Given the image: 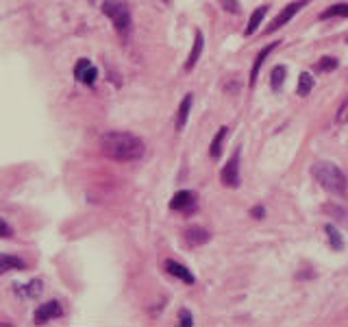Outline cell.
Returning <instances> with one entry per match:
<instances>
[{
    "label": "cell",
    "instance_id": "17",
    "mask_svg": "<svg viewBox=\"0 0 348 327\" xmlns=\"http://www.w3.org/2000/svg\"><path fill=\"white\" fill-rule=\"evenodd\" d=\"M285 74H287V68H285V65H274V70H272V74H270V85H272L274 92H279L281 88H283Z\"/></svg>",
    "mask_w": 348,
    "mask_h": 327
},
{
    "label": "cell",
    "instance_id": "25",
    "mask_svg": "<svg viewBox=\"0 0 348 327\" xmlns=\"http://www.w3.org/2000/svg\"><path fill=\"white\" fill-rule=\"evenodd\" d=\"M253 216H255V218H261V216H264V207L257 205V207L253 209Z\"/></svg>",
    "mask_w": 348,
    "mask_h": 327
},
{
    "label": "cell",
    "instance_id": "23",
    "mask_svg": "<svg viewBox=\"0 0 348 327\" xmlns=\"http://www.w3.org/2000/svg\"><path fill=\"white\" fill-rule=\"evenodd\" d=\"M179 318H181V325H185V327H192V325H194V316H192V312L185 310V307H183V310L179 312Z\"/></svg>",
    "mask_w": 348,
    "mask_h": 327
},
{
    "label": "cell",
    "instance_id": "9",
    "mask_svg": "<svg viewBox=\"0 0 348 327\" xmlns=\"http://www.w3.org/2000/svg\"><path fill=\"white\" fill-rule=\"evenodd\" d=\"M209 238H211V233H209L207 229H202V227H189V229H185V240H187V244H192V247L207 244Z\"/></svg>",
    "mask_w": 348,
    "mask_h": 327
},
{
    "label": "cell",
    "instance_id": "1",
    "mask_svg": "<svg viewBox=\"0 0 348 327\" xmlns=\"http://www.w3.org/2000/svg\"><path fill=\"white\" fill-rule=\"evenodd\" d=\"M100 150L109 159L115 161H137L144 157V142L133 133L124 131H109L100 137Z\"/></svg>",
    "mask_w": 348,
    "mask_h": 327
},
{
    "label": "cell",
    "instance_id": "18",
    "mask_svg": "<svg viewBox=\"0 0 348 327\" xmlns=\"http://www.w3.org/2000/svg\"><path fill=\"white\" fill-rule=\"evenodd\" d=\"M313 76L309 72H303V74L298 76V96H309L311 90H313Z\"/></svg>",
    "mask_w": 348,
    "mask_h": 327
},
{
    "label": "cell",
    "instance_id": "2",
    "mask_svg": "<svg viewBox=\"0 0 348 327\" xmlns=\"http://www.w3.org/2000/svg\"><path fill=\"white\" fill-rule=\"evenodd\" d=\"M311 173L318 179L320 186H322L329 194H335V196H344L346 194V177H344L342 170L335 166V164L318 161L316 166L311 168Z\"/></svg>",
    "mask_w": 348,
    "mask_h": 327
},
{
    "label": "cell",
    "instance_id": "4",
    "mask_svg": "<svg viewBox=\"0 0 348 327\" xmlns=\"http://www.w3.org/2000/svg\"><path fill=\"white\" fill-rule=\"evenodd\" d=\"M307 3H309V0H296V3L287 5L285 9L281 11L279 16H277V18H274L272 22H270V26H268V29H266V33H274V31H279L281 26H285V24L290 22V20H292L294 16H296V13H298L300 9H303V7H305Z\"/></svg>",
    "mask_w": 348,
    "mask_h": 327
},
{
    "label": "cell",
    "instance_id": "7",
    "mask_svg": "<svg viewBox=\"0 0 348 327\" xmlns=\"http://www.w3.org/2000/svg\"><path fill=\"white\" fill-rule=\"evenodd\" d=\"M63 314L61 305L57 301H48V303H42L35 310V323H46V320H52V318H59Z\"/></svg>",
    "mask_w": 348,
    "mask_h": 327
},
{
    "label": "cell",
    "instance_id": "12",
    "mask_svg": "<svg viewBox=\"0 0 348 327\" xmlns=\"http://www.w3.org/2000/svg\"><path fill=\"white\" fill-rule=\"evenodd\" d=\"M166 271H168L170 275H174V277H179L181 281H185V284H194V275L189 273L183 264H179V262L168 260V262H166Z\"/></svg>",
    "mask_w": 348,
    "mask_h": 327
},
{
    "label": "cell",
    "instance_id": "3",
    "mask_svg": "<svg viewBox=\"0 0 348 327\" xmlns=\"http://www.w3.org/2000/svg\"><path fill=\"white\" fill-rule=\"evenodd\" d=\"M102 11H104V16L113 22L115 31L120 33V35H129L131 33V11L122 0H104Z\"/></svg>",
    "mask_w": 348,
    "mask_h": 327
},
{
    "label": "cell",
    "instance_id": "11",
    "mask_svg": "<svg viewBox=\"0 0 348 327\" xmlns=\"http://www.w3.org/2000/svg\"><path fill=\"white\" fill-rule=\"evenodd\" d=\"M202 46H205V37H202V31H196V37H194L192 52H189V57H187V61H185V70H194L196 61H198V59H200Z\"/></svg>",
    "mask_w": 348,
    "mask_h": 327
},
{
    "label": "cell",
    "instance_id": "15",
    "mask_svg": "<svg viewBox=\"0 0 348 327\" xmlns=\"http://www.w3.org/2000/svg\"><path fill=\"white\" fill-rule=\"evenodd\" d=\"M266 11H268V7H266V5L257 7V9L253 11L251 20H248V26H246V31H244V35H246V37H248V35H253V33L259 29V24H261V20H264V16H266Z\"/></svg>",
    "mask_w": 348,
    "mask_h": 327
},
{
    "label": "cell",
    "instance_id": "8",
    "mask_svg": "<svg viewBox=\"0 0 348 327\" xmlns=\"http://www.w3.org/2000/svg\"><path fill=\"white\" fill-rule=\"evenodd\" d=\"M194 205H196V196L192 192H187V190H181V192H176L172 196V201H170V207L179 209V212H192Z\"/></svg>",
    "mask_w": 348,
    "mask_h": 327
},
{
    "label": "cell",
    "instance_id": "10",
    "mask_svg": "<svg viewBox=\"0 0 348 327\" xmlns=\"http://www.w3.org/2000/svg\"><path fill=\"white\" fill-rule=\"evenodd\" d=\"M279 46V42H272V44H268L266 48H261L259 50V55L257 59H255V63H253V70H251V88H255V83H257V76H259V68H261V63L268 59V55L274 50Z\"/></svg>",
    "mask_w": 348,
    "mask_h": 327
},
{
    "label": "cell",
    "instance_id": "21",
    "mask_svg": "<svg viewBox=\"0 0 348 327\" xmlns=\"http://www.w3.org/2000/svg\"><path fill=\"white\" fill-rule=\"evenodd\" d=\"M316 72H329V70H335L337 68V59L335 57H322L320 61L313 65Z\"/></svg>",
    "mask_w": 348,
    "mask_h": 327
},
{
    "label": "cell",
    "instance_id": "24",
    "mask_svg": "<svg viewBox=\"0 0 348 327\" xmlns=\"http://www.w3.org/2000/svg\"><path fill=\"white\" fill-rule=\"evenodd\" d=\"M0 235H3V238H5V235H11V227L7 225L5 220H0Z\"/></svg>",
    "mask_w": 348,
    "mask_h": 327
},
{
    "label": "cell",
    "instance_id": "14",
    "mask_svg": "<svg viewBox=\"0 0 348 327\" xmlns=\"http://www.w3.org/2000/svg\"><path fill=\"white\" fill-rule=\"evenodd\" d=\"M192 103H194V96L192 94H185V98L181 101L179 105V114H176V129H183L187 122V116H189V109H192Z\"/></svg>",
    "mask_w": 348,
    "mask_h": 327
},
{
    "label": "cell",
    "instance_id": "22",
    "mask_svg": "<svg viewBox=\"0 0 348 327\" xmlns=\"http://www.w3.org/2000/svg\"><path fill=\"white\" fill-rule=\"evenodd\" d=\"M220 5H222V9L228 11V13H240V3L238 0H220Z\"/></svg>",
    "mask_w": 348,
    "mask_h": 327
},
{
    "label": "cell",
    "instance_id": "13",
    "mask_svg": "<svg viewBox=\"0 0 348 327\" xmlns=\"http://www.w3.org/2000/svg\"><path fill=\"white\" fill-rule=\"evenodd\" d=\"M26 268V262L16 258V255H7V253H0V273H7V271H24Z\"/></svg>",
    "mask_w": 348,
    "mask_h": 327
},
{
    "label": "cell",
    "instance_id": "5",
    "mask_svg": "<svg viewBox=\"0 0 348 327\" xmlns=\"http://www.w3.org/2000/svg\"><path fill=\"white\" fill-rule=\"evenodd\" d=\"M220 179H222V186L224 188H238L240 186V150L228 159L226 166L222 168Z\"/></svg>",
    "mask_w": 348,
    "mask_h": 327
},
{
    "label": "cell",
    "instance_id": "6",
    "mask_svg": "<svg viewBox=\"0 0 348 327\" xmlns=\"http://www.w3.org/2000/svg\"><path fill=\"white\" fill-rule=\"evenodd\" d=\"M74 76L85 85H94L98 78V70L89 59H78V63L74 65Z\"/></svg>",
    "mask_w": 348,
    "mask_h": 327
},
{
    "label": "cell",
    "instance_id": "16",
    "mask_svg": "<svg viewBox=\"0 0 348 327\" xmlns=\"http://www.w3.org/2000/svg\"><path fill=\"white\" fill-rule=\"evenodd\" d=\"M226 133H228V127H220V129H218V133H215L213 142H211V146H209V155H211L213 159H218V157L222 155V142H224Z\"/></svg>",
    "mask_w": 348,
    "mask_h": 327
},
{
    "label": "cell",
    "instance_id": "19",
    "mask_svg": "<svg viewBox=\"0 0 348 327\" xmlns=\"http://www.w3.org/2000/svg\"><path fill=\"white\" fill-rule=\"evenodd\" d=\"M329 18H348V5H333L320 13V20H329Z\"/></svg>",
    "mask_w": 348,
    "mask_h": 327
},
{
    "label": "cell",
    "instance_id": "20",
    "mask_svg": "<svg viewBox=\"0 0 348 327\" xmlns=\"http://www.w3.org/2000/svg\"><path fill=\"white\" fill-rule=\"evenodd\" d=\"M326 235H329L331 247L335 249V251H342V249H344V238H342V233H339L333 225H326Z\"/></svg>",
    "mask_w": 348,
    "mask_h": 327
}]
</instances>
